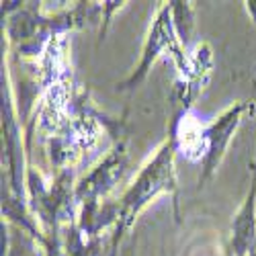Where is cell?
I'll return each instance as SVG.
<instances>
[{"label": "cell", "instance_id": "obj_7", "mask_svg": "<svg viewBox=\"0 0 256 256\" xmlns=\"http://www.w3.org/2000/svg\"><path fill=\"white\" fill-rule=\"evenodd\" d=\"M246 8H248V12L252 14V18L256 20V2H246Z\"/></svg>", "mask_w": 256, "mask_h": 256}, {"label": "cell", "instance_id": "obj_5", "mask_svg": "<svg viewBox=\"0 0 256 256\" xmlns=\"http://www.w3.org/2000/svg\"><path fill=\"white\" fill-rule=\"evenodd\" d=\"M123 168H125V156H123V152L117 150L115 154L106 158L88 178H84L78 184L76 199H80V201L88 199V203H92L100 193H104V190H109L113 186V182L121 176Z\"/></svg>", "mask_w": 256, "mask_h": 256}, {"label": "cell", "instance_id": "obj_6", "mask_svg": "<svg viewBox=\"0 0 256 256\" xmlns=\"http://www.w3.org/2000/svg\"><path fill=\"white\" fill-rule=\"evenodd\" d=\"M170 12H172V23H174V31L178 33V39L182 44H188L190 33H193L195 27L193 10H190L188 2H170Z\"/></svg>", "mask_w": 256, "mask_h": 256}, {"label": "cell", "instance_id": "obj_3", "mask_svg": "<svg viewBox=\"0 0 256 256\" xmlns=\"http://www.w3.org/2000/svg\"><path fill=\"white\" fill-rule=\"evenodd\" d=\"M248 109L246 102H238L230 106V109L220 115L211 125L203 127L201 130V136H203V174H201V182H205L216 168L220 166L228 146H230V140L236 132V127L240 125L242 121V113Z\"/></svg>", "mask_w": 256, "mask_h": 256}, {"label": "cell", "instance_id": "obj_2", "mask_svg": "<svg viewBox=\"0 0 256 256\" xmlns=\"http://www.w3.org/2000/svg\"><path fill=\"white\" fill-rule=\"evenodd\" d=\"M174 33H176V31H174V23H172V12H170V4H168V6H164V8L158 12L154 25H152V29H150V35H148V39H146L144 54H142V62H140L138 70L121 84V88H134V86H138V84L146 78L148 70L152 68V64L156 62V58H158L162 52H166V50H170V52L174 54V60H176V64H178V68L184 72V76L190 74V68H193V66H190V64L184 60V56H182L180 50L176 48V37H174Z\"/></svg>", "mask_w": 256, "mask_h": 256}, {"label": "cell", "instance_id": "obj_1", "mask_svg": "<svg viewBox=\"0 0 256 256\" xmlns=\"http://www.w3.org/2000/svg\"><path fill=\"white\" fill-rule=\"evenodd\" d=\"M176 142L170 138L154 156L146 164V168L140 172L138 180L127 188L123 195L117 211L123 220V226H130L132 220L138 213L150 203L162 190H172L174 188V152H176Z\"/></svg>", "mask_w": 256, "mask_h": 256}, {"label": "cell", "instance_id": "obj_4", "mask_svg": "<svg viewBox=\"0 0 256 256\" xmlns=\"http://www.w3.org/2000/svg\"><path fill=\"white\" fill-rule=\"evenodd\" d=\"M230 250L234 256H256V180L234 218Z\"/></svg>", "mask_w": 256, "mask_h": 256}]
</instances>
